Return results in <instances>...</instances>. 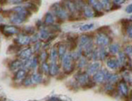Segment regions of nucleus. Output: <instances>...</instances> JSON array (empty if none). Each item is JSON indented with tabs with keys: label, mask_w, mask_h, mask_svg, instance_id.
<instances>
[{
	"label": "nucleus",
	"mask_w": 132,
	"mask_h": 101,
	"mask_svg": "<svg viewBox=\"0 0 132 101\" xmlns=\"http://www.w3.org/2000/svg\"><path fill=\"white\" fill-rule=\"evenodd\" d=\"M89 77L87 74H79L78 76H77V80L79 82L81 85H85L88 82Z\"/></svg>",
	"instance_id": "9b49d317"
},
{
	"label": "nucleus",
	"mask_w": 132,
	"mask_h": 101,
	"mask_svg": "<svg viewBox=\"0 0 132 101\" xmlns=\"http://www.w3.org/2000/svg\"><path fill=\"white\" fill-rule=\"evenodd\" d=\"M106 75H107V70L98 71L96 74L94 75V77H93L94 81L97 82V83H102L104 80H106Z\"/></svg>",
	"instance_id": "7ed1b4c3"
},
{
	"label": "nucleus",
	"mask_w": 132,
	"mask_h": 101,
	"mask_svg": "<svg viewBox=\"0 0 132 101\" xmlns=\"http://www.w3.org/2000/svg\"><path fill=\"white\" fill-rule=\"evenodd\" d=\"M86 60L81 58V60H80V62H79V67H83V66H84L83 64H86Z\"/></svg>",
	"instance_id": "473e14b6"
},
{
	"label": "nucleus",
	"mask_w": 132,
	"mask_h": 101,
	"mask_svg": "<svg viewBox=\"0 0 132 101\" xmlns=\"http://www.w3.org/2000/svg\"><path fill=\"white\" fill-rule=\"evenodd\" d=\"M129 101H132V90L130 92V95H129Z\"/></svg>",
	"instance_id": "72a5a7b5"
},
{
	"label": "nucleus",
	"mask_w": 132,
	"mask_h": 101,
	"mask_svg": "<svg viewBox=\"0 0 132 101\" xmlns=\"http://www.w3.org/2000/svg\"><path fill=\"white\" fill-rule=\"evenodd\" d=\"M131 19H132V16H131Z\"/></svg>",
	"instance_id": "c9c22d12"
},
{
	"label": "nucleus",
	"mask_w": 132,
	"mask_h": 101,
	"mask_svg": "<svg viewBox=\"0 0 132 101\" xmlns=\"http://www.w3.org/2000/svg\"><path fill=\"white\" fill-rule=\"evenodd\" d=\"M56 57H57V53L56 49H53L52 52H51V60H52V62H56Z\"/></svg>",
	"instance_id": "393cba45"
},
{
	"label": "nucleus",
	"mask_w": 132,
	"mask_h": 101,
	"mask_svg": "<svg viewBox=\"0 0 132 101\" xmlns=\"http://www.w3.org/2000/svg\"><path fill=\"white\" fill-rule=\"evenodd\" d=\"M119 62H120L121 63H124V62H126V56H125V54L123 53H120V59H119Z\"/></svg>",
	"instance_id": "cd10ccee"
},
{
	"label": "nucleus",
	"mask_w": 132,
	"mask_h": 101,
	"mask_svg": "<svg viewBox=\"0 0 132 101\" xmlns=\"http://www.w3.org/2000/svg\"><path fill=\"white\" fill-rule=\"evenodd\" d=\"M94 26H93V24H87V25H84V26H82L80 27V30L82 31H88V30H91L93 27Z\"/></svg>",
	"instance_id": "b1692460"
},
{
	"label": "nucleus",
	"mask_w": 132,
	"mask_h": 101,
	"mask_svg": "<svg viewBox=\"0 0 132 101\" xmlns=\"http://www.w3.org/2000/svg\"><path fill=\"white\" fill-rule=\"evenodd\" d=\"M48 36V34L46 30H44V29L41 30V32H40V37H41L42 39H47Z\"/></svg>",
	"instance_id": "a878e982"
},
{
	"label": "nucleus",
	"mask_w": 132,
	"mask_h": 101,
	"mask_svg": "<svg viewBox=\"0 0 132 101\" xmlns=\"http://www.w3.org/2000/svg\"><path fill=\"white\" fill-rule=\"evenodd\" d=\"M125 0H114V5L120 6L121 5H122V4H124Z\"/></svg>",
	"instance_id": "7c9ffc66"
},
{
	"label": "nucleus",
	"mask_w": 132,
	"mask_h": 101,
	"mask_svg": "<svg viewBox=\"0 0 132 101\" xmlns=\"http://www.w3.org/2000/svg\"><path fill=\"white\" fill-rule=\"evenodd\" d=\"M72 56L70 54H65L63 58V66L65 71H70L72 69Z\"/></svg>",
	"instance_id": "f257e3e1"
},
{
	"label": "nucleus",
	"mask_w": 132,
	"mask_h": 101,
	"mask_svg": "<svg viewBox=\"0 0 132 101\" xmlns=\"http://www.w3.org/2000/svg\"><path fill=\"white\" fill-rule=\"evenodd\" d=\"M119 91H120V93L122 94V96H127L128 94H129V90H128V86L126 85V83H125L124 81H121L120 84H119Z\"/></svg>",
	"instance_id": "39448f33"
},
{
	"label": "nucleus",
	"mask_w": 132,
	"mask_h": 101,
	"mask_svg": "<svg viewBox=\"0 0 132 101\" xmlns=\"http://www.w3.org/2000/svg\"><path fill=\"white\" fill-rule=\"evenodd\" d=\"M83 13L84 15L87 17V18H92L95 15V11H93L91 7H88V6L85 5L84 8H83Z\"/></svg>",
	"instance_id": "0eeeda50"
},
{
	"label": "nucleus",
	"mask_w": 132,
	"mask_h": 101,
	"mask_svg": "<svg viewBox=\"0 0 132 101\" xmlns=\"http://www.w3.org/2000/svg\"><path fill=\"white\" fill-rule=\"evenodd\" d=\"M126 12H128V13H132V5H129L127 6Z\"/></svg>",
	"instance_id": "2f4dec72"
},
{
	"label": "nucleus",
	"mask_w": 132,
	"mask_h": 101,
	"mask_svg": "<svg viewBox=\"0 0 132 101\" xmlns=\"http://www.w3.org/2000/svg\"><path fill=\"white\" fill-rule=\"evenodd\" d=\"M65 51H66V46L65 45H60L59 46V48H58V56H59V57L63 59V56H65Z\"/></svg>",
	"instance_id": "dca6fc26"
},
{
	"label": "nucleus",
	"mask_w": 132,
	"mask_h": 101,
	"mask_svg": "<svg viewBox=\"0 0 132 101\" xmlns=\"http://www.w3.org/2000/svg\"><path fill=\"white\" fill-rule=\"evenodd\" d=\"M6 1L9 2L11 4H20V3H22L25 0H6Z\"/></svg>",
	"instance_id": "c756f323"
},
{
	"label": "nucleus",
	"mask_w": 132,
	"mask_h": 101,
	"mask_svg": "<svg viewBox=\"0 0 132 101\" xmlns=\"http://www.w3.org/2000/svg\"><path fill=\"white\" fill-rule=\"evenodd\" d=\"M96 42L99 46H107L109 43V38L104 33H99L96 37Z\"/></svg>",
	"instance_id": "f03ea898"
},
{
	"label": "nucleus",
	"mask_w": 132,
	"mask_h": 101,
	"mask_svg": "<svg viewBox=\"0 0 132 101\" xmlns=\"http://www.w3.org/2000/svg\"><path fill=\"white\" fill-rule=\"evenodd\" d=\"M90 39L88 38V36H86V35H84V36H81V39H80V47L82 48H85L86 46L90 42Z\"/></svg>",
	"instance_id": "2eb2a0df"
},
{
	"label": "nucleus",
	"mask_w": 132,
	"mask_h": 101,
	"mask_svg": "<svg viewBox=\"0 0 132 101\" xmlns=\"http://www.w3.org/2000/svg\"><path fill=\"white\" fill-rule=\"evenodd\" d=\"M56 6H57L56 5H55L54 7H53L54 8L53 10H54L55 14L60 19H65L67 17V13H66L65 10L62 7H56Z\"/></svg>",
	"instance_id": "20e7f679"
},
{
	"label": "nucleus",
	"mask_w": 132,
	"mask_h": 101,
	"mask_svg": "<svg viewBox=\"0 0 132 101\" xmlns=\"http://www.w3.org/2000/svg\"><path fill=\"white\" fill-rule=\"evenodd\" d=\"M125 51H126V53L129 54V56H132V46H128V47L125 48Z\"/></svg>",
	"instance_id": "c85d7f7f"
},
{
	"label": "nucleus",
	"mask_w": 132,
	"mask_h": 101,
	"mask_svg": "<svg viewBox=\"0 0 132 101\" xmlns=\"http://www.w3.org/2000/svg\"><path fill=\"white\" fill-rule=\"evenodd\" d=\"M109 50L112 53H118L119 50H120V46L118 44H112L109 47Z\"/></svg>",
	"instance_id": "aec40b11"
},
{
	"label": "nucleus",
	"mask_w": 132,
	"mask_h": 101,
	"mask_svg": "<svg viewBox=\"0 0 132 101\" xmlns=\"http://www.w3.org/2000/svg\"><path fill=\"white\" fill-rule=\"evenodd\" d=\"M126 31H127L128 36H129V38H132V24H129V26L127 27Z\"/></svg>",
	"instance_id": "bb28decb"
},
{
	"label": "nucleus",
	"mask_w": 132,
	"mask_h": 101,
	"mask_svg": "<svg viewBox=\"0 0 132 101\" xmlns=\"http://www.w3.org/2000/svg\"><path fill=\"white\" fill-rule=\"evenodd\" d=\"M99 69H100V62H94V63L91 64L90 66L88 67L87 72H88L89 74H94V73L98 72Z\"/></svg>",
	"instance_id": "6e6552de"
},
{
	"label": "nucleus",
	"mask_w": 132,
	"mask_h": 101,
	"mask_svg": "<svg viewBox=\"0 0 132 101\" xmlns=\"http://www.w3.org/2000/svg\"><path fill=\"white\" fill-rule=\"evenodd\" d=\"M17 42L20 45H27L30 42V38L25 34H20V36L17 38Z\"/></svg>",
	"instance_id": "423d86ee"
},
{
	"label": "nucleus",
	"mask_w": 132,
	"mask_h": 101,
	"mask_svg": "<svg viewBox=\"0 0 132 101\" xmlns=\"http://www.w3.org/2000/svg\"><path fill=\"white\" fill-rule=\"evenodd\" d=\"M32 54V49L30 48H27L26 49L22 50L20 53V56L22 59H26V60H28V58H30Z\"/></svg>",
	"instance_id": "1a4fd4ad"
},
{
	"label": "nucleus",
	"mask_w": 132,
	"mask_h": 101,
	"mask_svg": "<svg viewBox=\"0 0 132 101\" xmlns=\"http://www.w3.org/2000/svg\"><path fill=\"white\" fill-rule=\"evenodd\" d=\"M21 67V62L20 61H14L13 62H12V64H11V68L12 69H20Z\"/></svg>",
	"instance_id": "4be33fe9"
},
{
	"label": "nucleus",
	"mask_w": 132,
	"mask_h": 101,
	"mask_svg": "<svg viewBox=\"0 0 132 101\" xmlns=\"http://www.w3.org/2000/svg\"><path fill=\"white\" fill-rule=\"evenodd\" d=\"M88 1H89V4L94 8L95 11H101L102 6L101 5L100 0H88Z\"/></svg>",
	"instance_id": "9d476101"
},
{
	"label": "nucleus",
	"mask_w": 132,
	"mask_h": 101,
	"mask_svg": "<svg viewBox=\"0 0 132 101\" xmlns=\"http://www.w3.org/2000/svg\"><path fill=\"white\" fill-rule=\"evenodd\" d=\"M25 74H26V72L24 70H19L18 72L16 73V75H15V79L16 80H21V79H24V77H25Z\"/></svg>",
	"instance_id": "412c9836"
},
{
	"label": "nucleus",
	"mask_w": 132,
	"mask_h": 101,
	"mask_svg": "<svg viewBox=\"0 0 132 101\" xmlns=\"http://www.w3.org/2000/svg\"><path fill=\"white\" fill-rule=\"evenodd\" d=\"M31 80H32V83H39V82L42 81V77L40 75L35 74V75H33V77H31Z\"/></svg>",
	"instance_id": "5701e85b"
},
{
	"label": "nucleus",
	"mask_w": 132,
	"mask_h": 101,
	"mask_svg": "<svg viewBox=\"0 0 132 101\" xmlns=\"http://www.w3.org/2000/svg\"><path fill=\"white\" fill-rule=\"evenodd\" d=\"M6 34L10 35V34H14V33H19V30L14 26H5V31H4Z\"/></svg>",
	"instance_id": "ddd939ff"
},
{
	"label": "nucleus",
	"mask_w": 132,
	"mask_h": 101,
	"mask_svg": "<svg viewBox=\"0 0 132 101\" xmlns=\"http://www.w3.org/2000/svg\"><path fill=\"white\" fill-rule=\"evenodd\" d=\"M102 8L106 10H108L111 6V0H100Z\"/></svg>",
	"instance_id": "f3484780"
},
{
	"label": "nucleus",
	"mask_w": 132,
	"mask_h": 101,
	"mask_svg": "<svg viewBox=\"0 0 132 101\" xmlns=\"http://www.w3.org/2000/svg\"><path fill=\"white\" fill-rule=\"evenodd\" d=\"M66 8H67V9L69 10L70 12H73L74 11H75V9H76L75 4H74L73 2L69 1V0H68V1L66 2Z\"/></svg>",
	"instance_id": "a211bd4d"
},
{
	"label": "nucleus",
	"mask_w": 132,
	"mask_h": 101,
	"mask_svg": "<svg viewBox=\"0 0 132 101\" xmlns=\"http://www.w3.org/2000/svg\"><path fill=\"white\" fill-rule=\"evenodd\" d=\"M119 61L116 60V59H109L108 61V66L112 69H116L118 68L119 66Z\"/></svg>",
	"instance_id": "f8f14e48"
},
{
	"label": "nucleus",
	"mask_w": 132,
	"mask_h": 101,
	"mask_svg": "<svg viewBox=\"0 0 132 101\" xmlns=\"http://www.w3.org/2000/svg\"><path fill=\"white\" fill-rule=\"evenodd\" d=\"M59 71L58 66L56 64V62H52V64L50 66V72L51 73V75H56Z\"/></svg>",
	"instance_id": "4468645a"
},
{
	"label": "nucleus",
	"mask_w": 132,
	"mask_h": 101,
	"mask_svg": "<svg viewBox=\"0 0 132 101\" xmlns=\"http://www.w3.org/2000/svg\"><path fill=\"white\" fill-rule=\"evenodd\" d=\"M54 22V17H53V14L51 13H47V15L45 17V23L46 24H52Z\"/></svg>",
	"instance_id": "6ab92c4d"
},
{
	"label": "nucleus",
	"mask_w": 132,
	"mask_h": 101,
	"mask_svg": "<svg viewBox=\"0 0 132 101\" xmlns=\"http://www.w3.org/2000/svg\"><path fill=\"white\" fill-rule=\"evenodd\" d=\"M50 101H58V100L56 99V98H52V99H50Z\"/></svg>",
	"instance_id": "f704fd0d"
}]
</instances>
